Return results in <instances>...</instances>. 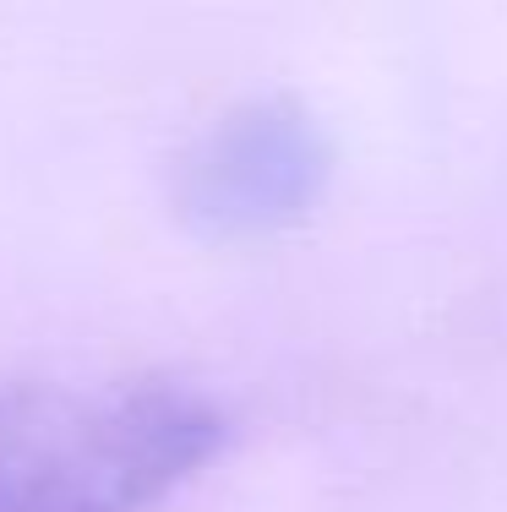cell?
<instances>
[{
  "label": "cell",
  "instance_id": "1",
  "mask_svg": "<svg viewBox=\"0 0 507 512\" xmlns=\"http://www.w3.org/2000/svg\"><path fill=\"white\" fill-rule=\"evenodd\" d=\"M219 447L224 414L186 387H22L0 398V512H148Z\"/></svg>",
  "mask_w": 507,
  "mask_h": 512
},
{
  "label": "cell",
  "instance_id": "2",
  "mask_svg": "<svg viewBox=\"0 0 507 512\" xmlns=\"http://www.w3.org/2000/svg\"><path fill=\"white\" fill-rule=\"evenodd\" d=\"M333 148L295 99H257L224 115L180 158L175 207L208 240H257L322 202Z\"/></svg>",
  "mask_w": 507,
  "mask_h": 512
}]
</instances>
